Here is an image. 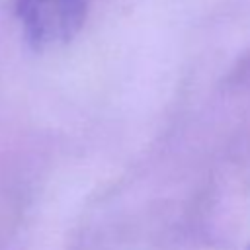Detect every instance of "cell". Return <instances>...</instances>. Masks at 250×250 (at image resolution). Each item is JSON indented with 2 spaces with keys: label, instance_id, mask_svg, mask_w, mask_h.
Returning <instances> with one entry per match:
<instances>
[{
  "label": "cell",
  "instance_id": "1",
  "mask_svg": "<svg viewBox=\"0 0 250 250\" xmlns=\"http://www.w3.org/2000/svg\"><path fill=\"white\" fill-rule=\"evenodd\" d=\"M27 43L45 51L72 41L82 29L90 0H12Z\"/></svg>",
  "mask_w": 250,
  "mask_h": 250
}]
</instances>
